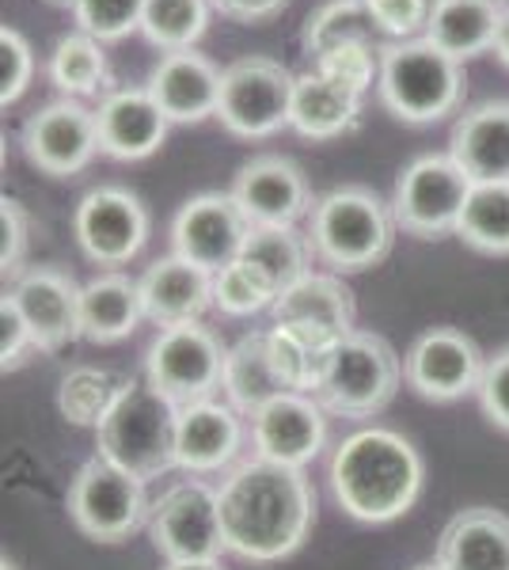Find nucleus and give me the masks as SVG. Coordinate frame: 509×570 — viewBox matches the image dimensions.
I'll list each match as a JSON object with an SVG mask.
<instances>
[{
  "label": "nucleus",
  "mask_w": 509,
  "mask_h": 570,
  "mask_svg": "<svg viewBox=\"0 0 509 570\" xmlns=\"http://www.w3.org/2000/svg\"><path fill=\"white\" fill-rule=\"evenodd\" d=\"M225 548L252 563H277L293 556L312 521H316V491L301 468L255 461L233 468L217 491Z\"/></svg>",
  "instance_id": "obj_1"
},
{
  "label": "nucleus",
  "mask_w": 509,
  "mask_h": 570,
  "mask_svg": "<svg viewBox=\"0 0 509 570\" xmlns=\"http://www.w3.org/2000/svg\"><path fill=\"white\" fill-rule=\"evenodd\" d=\"M331 491L350 518L384 525L422 494V456L395 430H358L331 456Z\"/></svg>",
  "instance_id": "obj_2"
},
{
  "label": "nucleus",
  "mask_w": 509,
  "mask_h": 570,
  "mask_svg": "<svg viewBox=\"0 0 509 570\" xmlns=\"http://www.w3.org/2000/svg\"><path fill=\"white\" fill-rule=\"evenodd\" d=\"M96 438L99 456L145 483L179 468V407L153 389L149 376H129L118 389Z\"/></svg>",
  "instance_id": "obj_3"
},
{
  "label": "nucleus",
  "mask_w": 509,
  "mask_h": 570,
  "mask_svg": "<svg viewBox=\"0 0 509 570\" xmlns=\"http://www.w3.org/2000/svg\"><path fill=\"white\" fill-rule=\"evenodd\" d=\"M464 66L430 39L388 42L381 50V104L400 122L430 126L464 104Z\"/></svg>",
  "instance_id": "obj_4"
},
{
  "label": "nucleus",
  "mask_w": 509,
  "mask_h": 570,
  "mask_svg": "<svg viewBox=\"0 0 509 570\" xmlns=\"http://www.w3.org/2000/svg\"><path fill=\"white\" fill-rule=\"evenodd\" d=\"M392 206L369 187H339L312 209V247L339 274H358L384 263L395 244Z\"/></svg>",
  "instance_id": "obj_5"
},
{
  "label": "nucleus",
  "mask_w": 509,
  "mask_h": 570,
  "mask_svg": "<svg viewBox=\"0 0 509 570\" xmlns=\"http://www.w3.org/2000/svg\"><path fill=\"white\" fill-rule=\"evenodd\" d=\"M400 381L403 365L388 338L373 331H350L327 357L316 400L339 419H373L395 400Z\"/></svg>",
  "instance_id": "obj_6"
},
{
  "label": "nucleus",
  "mask_w": 509,
  "mask_h": 570,
  "mask_svg": "<svg viewBox=\"0 0 509 570\" xmlns=\"http://www.w3.org/2000/svg\"><path fill=\"white\" fill-rule=\"evenodd\" d=\"M225 346L209 327L194 324H175L164 327L153 338L149 354H145V376L153 381V389L168 395L175 407H190V403L213 400V392L225 381Z\"/></svg>",
  "instance_id": "obj_7"
},
{
  "label": "nucleus",
  "mask_w": 509,
  "mask_h": 570,
  "mask_svg": "<svg viewBox=\"0 0 509 570\" xmlns=\"http://www.w3.org/2000/svg\"><path fill=\"white\" fill-rule=\"evenodd\" d=\"M69 513L85 537L118 544L149 521L153 502L145 494V480L110 464L107 456H91L69 487Z\"/></svg>",
  "instance_id": "obj_8"
},
{
  "label": "nucleus",
  "mask_w": 509,
  "mask_h": 570,
  "mask_svg": "<svg viewBox=\"0 0 509 570\" xmlns=\"http://www.w3.org/2000/svg\"><path fill=\"white\" fill-rule=\"evenodd\" d=\"M468 195H471L468 171L449 153L419 156V160L407 164L400 183H395V198H392L395 225L407 236H419V240L449 236L457 233Z\"/></svg>",
  "instance_id": "obj_9"
},
{
  "label": "nucleus",
  "mask_w": 509,
  "mask_h": 570,
  "mask_svg": "<svg viewBox=\"0 0 509 570\" xmlns=\"http://www.w3.org/2000/svg\"><path fill=\"white\" fill-rule=\"evenodd\" d=\"M293 72L271 58H239L221 69V104L217 118L228 134L258 141L290 126L293 107Z\"/></svg>",
  "instance_id": "obj_10"
},
{
  "label": "nucleus",
  "mask_w": 509,
  "mask_h": 570,
  "mask_svg": "<svg viewBox=\"0 0 509 570\" xmlns=\"http://www.w3.org/2000/svg\"><path fill=\"white\" fill-rule=\"evenodd\" d=\"M153 548L168 563H194V559H221L225 529H221L217 491L202 480H183L168 487L153 502L149 513Z\"/></svg>",
  "instance_id": "obj_11"
},
{
  "label": "nucleus",
  "mask_w": 509,
  "mask_h": 570,
  "mask_svg": "<svg viewBox=\"0 0 509 570\" xmlns=\"http://www.w3.org/2000/svg\"><path fill=\"white\" fill-rule=\"evenodd\" d=\"M72 233L91 263L123 266L149 240V214L126 187H96L80 198Z\"/></svg>",
  "instance_id": "obj_12"
},
{
  "label": "nucleus",
  "mask_w": 509,
  "mask_h": 570,
  "mask_svg": "<svg viewBox=\"0 0 509 570\" xmlns=\"http://www.w3.org/2000/svg\"><path fill=\"white\" fill-rule=\"evenodd\" d=\"M99 149V126L96 110H88L77 99H58L35 110L23 126V156L39 171L53 179L77 176L96 160Z\"/></svg>",
  "instance_id": "obj_13"
},
{
  "label": "nucleus",
  "mask_w": 509,
  "mask_h": 570,
  "mask_svg": "<svg viewBox=\"0 0 509 570\" xmlns=\"http://www.w3.org/2000/svg\"><path fill=\"white\" fill-rule=\"evenodd\" d=\"M487 357L457 327H433L403 357V381L411 384L422 400L452 403L464 400L468 392H479Z\"/></svg>",
  "instance_id": "obj_14"
},
{
  "label": "nucleus",
  "mask_w": 509,
  "mask_h": 570,
  "mask_svg": "<svg viewBox=\"0 0 509 570\" xmlns=\"http://www.w3.org/2000/svg\"><path fill=\"white\" fill-rule=\"evenodd\" d=\"M247 217L239 214L236 198L233 195H198L190 198L187 206L175 214V225H172V244H175V255L187 259L194 266L209 274H221L225 266H233L239 259L247 244Z\"/></svg>",
  "instance_id": "obj_15"
},
{
  "label": "nucleus",
  "mask_w": 509,
  "mask_h": 570,
  "mask_svg": "<svg viewBox=\"0 0 509 570\" xmlns=\"http://www.w3.org/2000/svg\"><path fill=\"white\" fill-rule=\"evenodd\" d=\"M239 214L247 217L252 228H282L297 225L304 214L316 209L312 187L304 171L290 156H255L236 171L233 190Z\"/></svg>",
  "instance_id": "obj_16"
},
{
  "label": "nucleus",
  "mask_w": 509,
  "mask_h": 570,
  "mask_svg": "<svg viewBox=\"0 0 509 570\" xmlns=\"http://www.w3.org/2000/svg\"><path fill=\"white\" fill-rule=\"evenodd\" d=\"M80 293H85V285L72 282V274L58 271V266H31L16 278L8 297L23 312L35 346L53 354L85 338V331H80Z\"/></svg>",
  "instance_id": "obj_17"
},
{
  "label": "nucleus",
  "mask_w": 509,
  "mask_h": 570,
  "mask_svg": "<svg viewBox=\"0 0 509 570\" xmlns=\"http://www.w3.org/2000/svg\"><path fill=\"white\" fill-rule=\"evenodd\" d=\"M252 441L263 461L304 468L316 461L323 441H327V419L316 395L285 392L252 415Z\"/></svg>",
  "instance_id": "obj_18"
},
{
  "label": "nucleus",
  "mask_w": 509,
  "mask_h": 570,
  "mask_svg": "<svg viewBox=\"0 0 509 570\" xmlns=\"http://www.w3.org/2000/svg\"><path fill=\"white\" fill-rule=\"evenodd\" d=\"M99 149L110 160H145L168 137V115L149 96V88H118L107 91L96 107Z\"/></svg>",
  "instance_id": "obj_19"
},
{
  "label": "nucleus",
  "mask_w": 509,
  "mask_h": 570,
  "mask_svg": "<svg viewBox=\"0 0 509 570\" xmlns=\"http://www.w3.org/2000/svg\"><path fill=\"white\" fill-rule=\"evenodd\" d=\"M149 96L160 104L168 122H202L217 115L221 104V69L206 53L179 50L164 53L149 72Z\"/></svg>",
  "instance_id": "obj_20"
},
{
  "label": "nucleus",
  "mask_w": 509,
  "mask_h": 570,
  "mask_svg": "<svg viewBox=\"0 0 509 570\" xmlns=\"http://www.w3.org/2000/svg\"><path fill=\"white\" fill-rule=\"evenodd\" d=\"M449 156L468 171L471 183H509V104L471 107L457 118L449 137Z\"/></svg>",
  "instance_id": "obj_21"
},
{
  "label": "nucleus",
  "mask_w": 509,
  "mask_h": 570,
  "mask_svg": "<svg viewBox=\"0 0 509 570\" xmlns=\"http://www.w3.org/2000/svg\"><path fill=\"white\" fill-rule=\"evenodd\" d=\"M141 305L145 316L160 327L194 324L213 305V274L179 255L156 259L141 274Z\"/></svg>",
  "instance_id": "obj_22"
},
{
  "label": "nucleus",
  "mask_w": 509,
  "mask_h": 570,
  "mask_svg": "<svg viewBox=\"0 0 509 570\" xmlns=\"http://www.w3.org/2000/svg\"><path fill=\"white\" fill-rule=\"evenodd\" d=\"M244 441V426H239V411L233 403L202 400L179 411V468L190 475L221 472L233 464Z\"/></svg>",
  "instance_id": "obj_23"
},
{
  "label": "nucleus",
  "mask_w": 509,
  "mask_h": 570,
  "mask_svg": "<svg viewBox=\"0 0 509 570\" xmlns=\"http://www.w3.org/2000/svg\"><path fill=\"white\" fill-rule=\"evenodd\" d=\"M274 324H293L304 331H316V335L342 343V338L354 331V293L342 285L335 274H316L301 278L297 285L282 293L274 301Z\"/></svg>",
  "instance_id": "obj_24"
},
{
  "label": "nucleus",
  "mask_w": 509,
  "mask_h": 570,
  "mask_svg": "<svg viewBox=\"0 0 509 570\" xmlns=\"http://www.w3.org/2000/svg\"><path fill=\"white\" fill-rule=\"evenodd\" d=\"M438 563L449 570H509V518L490 505L457 513L438 540Z\"/></svg>",
  "instance_id": "obj_25"
},
{
  "label": "nucleus",
  "mask_w": 509,
  "mask_h": 570,
  "mask_svg": "<svg viewBox=\"0 0 509 570\" xmlns=\"http://www.w3.org/2000/svg\"><path fill=\"white\" fill-rule=\"evenodd\" d=\"M502 16L506 8L498 0H441L425 23L422 39H430L438 50H446L449 58L464 66L479 53L495 50Z\"/></svg>",
  "instance_id": "obj_26"
},
{
  "label": "nucleus",
  "mask_w": 509,
  "mask_h": 570,
  "mask_svg": "<svg viewBox=\"0 0 509 570\" xmlns=\"http://www.w3.org/2000/svg\"><path fill=\"white\" fill-rule=\"evenodd\" d=\"M361 96L350 88L327 80L323 72L309 69L293 80V107H290V130H297L309 141H331L346 134L358 122Z\"/></svg>",
  "instance_id": "obj_27"
},
{
  "label": "nucleus",
  "mask_w": 509,
  "mask_h": 570,
  "mask_svg": "<svg viewBox=\"0 0 509 570\" xmlns=\"http://www.w3.org/2000/svg\"><path fill=\"white\" fill-rule=\"evenodd\" d=\"M141 316V282L118 271L91 278L80 293V331L88 343H118V338L134 335Z\"/></svg>",
  "instance_id": "obj_28"
},
{
  "label": "nucleus",
  "mask_w": 509,
  "mask_h": 570,
  "mask_svg": "<svg viewBox=\"0 0 509 570\" xmlns=\"http://www.w3.org/2000/svg\"><path fill=\"white\" fill-rule=\"evenodd\" d=\"M221 389H225L228 403L247 419L258 415V411H263L266 403H274L277 395L290 392L274 370L271 335H266V331L244 335L233 351L225 354V381H221Z\"/></svg>",
  "instance_id": "obj_29"
},
{
  "label": "nucleus",
  "mask_w": 509,
  "mask_h": 570,
  "mask_svg": "<svg viewBox=\"0 0 509 570\" xmlns=\"http://www.w3.org/2000/svg\"><path fill=\"white\" fill-rule=\"evenodd\" d=\"M312 255H316L312 236L297 233L293 225H282V228H252L239 259L252 263L258 274H266L277 293H285L290 285H297L301 278L312 274Z\"/></svg>",
  "instance_id": "obj_30"
},
{
  "label": "nucleus",
  "mask_w": 509,
  "mask_h": 570,
  "mask_svg": "<svg viewBox=\"0 0 509 570\" xmlns=\"http://www.w3.org/2000/svg\"><path fill=\"white\" fill-rule=\"evenodd\" d=\"M271 354H274V370L282 376V384L290 392L316 395L323 370H327V357L339 343L316 335V331H304L293 324H274L271 331Z\"/></svg>",
  "instance_id": "obj_31"
},
{
  "label": "nucleus",
  "mask_w": 509,
  "mask_h": 570,
  "mask_svg": "<svg viewBox=\"0 0 509 570\" xmlns=\"http://www.w3.org/2000/svg\"><path fill=\"white\" fill-rule=\"evenodd\" d=\"M301 42L312 58H323V53L339 50V46H354V42L381 46V27L369 16L365 0H327V4H320L316 12L304 20Z\"/></svg>",
  "instance_id": "obj_32"
},
{
  "label": "nucleus",
  "mask_w": 509,
  "mask_h": 570,
  "mask_svg": "<svg viewBox=\"0 0 509 570\" xmlns=\"http://www.w3.org/2000/svg\"><path fill=\"white\" fill-rule=\"evenodd\" d=\"M457 236L483 255H509V183H471Z\"/></svg>",
  "instance_id": "obj_33"
},
{
  "label": "nucleus",
  "mask_w": 509,
  "mask_h": 570,
  "mask_svg": "<svg viewBox=\"0 0 509 570\" xmlns=\"http://www.w3.org/2000/svg\"><path fill=\"white\" fill-rule=\"evenodd\" d=\"M50 80L65 99L96 96V91L107 85L104 42H96L85 31L58 39V46H53V53H50Z\"/></svg>",
  "instance_id": "obj_34"
},
{
  "label": "nucleus",
  "mask_w": 509,
  "mask_h": 570,
  "mask_svg": "<svg viewBox=\"0 0 509 570\" xmlns=\"http://www.w3.org/2000/svg\"><path fill=\"white\" fill-rule=\"evenodd\" d=\"M209 27V0H145L141 35L156 50L179 53L194 50V42Z\"/></svg>",
  "instance_id": "obj_35"
},
{
  "label": "nucleus",
  "mask_w": 509,
  "mask_h": 570,
  "mask_svg": "<svg viewBox=\"0 0 509 570\" xmlns=\"http://www.w3.org/2000/svg\"><path fill=\"white\" fill-rule=\"evenodd\" d=\"M118 389L123 384H115V376L104 370H72L61 376L58 407L72 426H99L107 419Z\"/></svg>",
  "instance_id": "obj_36"
},
{
  "label": "nucleus",
  "mask_w": 509,
  "mask_h": 570,
  "mask_svg": "<svg viewBox=\"0 0 509 570\" xmlns=\"http://www.w3.org/2000/svg\"><path fill=\"white\" fill-rule=\"evenodd\" d=\"M277 297L282 293L274 289V282L244 259H236L221 274H213V305L228 312V316H252V312L274 308Z\"/></svg>",
  "instance_id": "obj_37"
},
{
  "label": "nucleus",
  "mask_w": 509,
  "mask_h": 570,
  "mask_svg": "<svg viewBox=\"0 0 509 570\" xmlns=\"http://www.w3.org/2000/svg\"><path fill=\"white\" fill-rule=\"evenodd\" d=\"M312 69L323 72L327 80H335V85L358 91V96H365L369 85H376V80H381V46H365V42L339 46V50L316 58V66H312Z\"/></svg>",
  "instance_id": "obj_38"
},
{
  "label": "nucleus",
  "mask_w": 509,
  "mask_h": 570,
  "mask_svg": "<svg viewBox=\"0 0 509 570\" xmlns=\"http://www.w3.org/2000/svg\"><path fill=\"white\" fill-rule=\"evenodd\" d=\"M72 12H77L80 31L96 42H118L141 27L145 0H80Z\"/></svg>",
  "instance_id": "obj_39"
},
{
  "label": "nucleus",
  "mask_w": 509,
  "mask_h": 570,
  "mask_svg": "<svg viewBox=\"0 0 509 570\" xmlns=\"http://www.w3.org/2000/svg\"><path fill=\"white\" fill-rule=\"evenodd\" d=\"M35 77V53L31 42L16 27L0 31V104H16Z\"/></svg>",
  "instance_id": "obj_40"
},
{
  "label": "nucleus",
  "mask_w": 509,
  "mask_h": 570,
  "mask_svg": "<svg viewBox=\"0 0 509 570\" xmlns=\"http://www.w3.org/2000/svg\"><path fill=\"white\" fill-rule=\"evenodd\" d=\"M369 16L376 20L381 27V35L388 39H414L419 31H425V23H430V8H425V0H365Z\"/></svg>",
  "instance_id": "obj_41"
},
{
  "label": "nucleus",
  "mask_w": 509,
  "mask_h": 570,
  "mask_svg": "<svg viewBox=\"0 0 509 570\" xmlns=\"http://www.w3.org/2000/svg\"><path fill=\"white\" fill-rule=\"evenodd\" d=\"M476 395H479L483 415L509 434V346L498 351L495 357H487V370H483V381H479Z\"/></svg>",
  "instance_id": "obj_42"
},
{
  "label": "nucleus",
  "mask_w": 509,
  "mask_h": 570,
  "mask_svg": "<svg viewBox=\"0 0 509 570\" xmlns=\"http://www.w3.org/2000/svg\"><path fill=\"white\" fill-rule=\"evenodd\" d=\"M31 351H39L31 327H27L23 312L16 308V301L4 293V297H0V362H4V373L20 370Z\"/></svg>",
  "instance_id": "obj_43"
},
{
  "label": "nucleus",
  "mask_w": 509,
  "mask_h": 570,
  "mask_svg": "<svg viewBox=\"0 0 509 570\" xmlns=\"http://www.w3.org/2000/svg\"><path fill=\"white\" fill-rule=\"evenodd\" d=\"M27 233H31V225H27V214L23 206L16 198H4L0 202V266H4V278L8 274H16L20 278V263L27 255Z\"/></svg>",
  "instance_id": "obj_44"
},
{
  "label": "nucleus",
  "mask_w": 509,
  "mask_h": 570,
  "mask_svg": "<svg viewBox=\"0 0 509 570\" xmlns=\"http://www.w3.org/2000/svg\"><path fill=\"white\" fill-rule=\"evenodd\" d=\"M209 4L236 23H263V20H271V16L282 12L290 0H209Z\"/></svg>",
  "instance_id": "obj_45"
},
{
  "label": "nucleus",
  "mask_w": 509,
  "mask_h": 570,
  "mask_svg": "<svg viewBox=\"0 0 509 570\" xmlns=\"http://www.w3.org/2000/svg\"><path fill=\"white\" fill-rule=\"evenodd\" d=\"M495 53H498V61H502V66L509 69V8H506V16H502V27H498Z\"/></svg>",
  "instance_id": "obj_46"
},
{
  "label": "nucleus",
  "mask_w": 509,
  "mask_h": 570,
  "mask_svg": "<svg viewBox=\"0 0 509 570\" xmlns=\"http://www.w3.org/2000/svg\"><path fill=\"white\" fill-rule=\"evenodd\" d=\"M164 570H225L221 559H194V563H168Z\"/></svg>",
  "instance_id": "obj_47"
},
{
  "label": "nucleus",
  "mask_w": 509,
  "mask_h": 570,
  "mask_svg": "<svg viewBox=\"0 0 509 570\" xmlns=\"http://www.w3.org/2000/svg\"><path fill=\"white\" fill-rule=\"evenodd\" d=\"M414 570H449L446 563H422V567H414Z\"/></svg>",
  "instance_id": "obj_48"
},
{
  "label": "nucleus",
  "mask_w": 509,
  "mask_h": 570,
  "mask_svg": "<svg viewBox=\"0 0 509 570\" xmlns=\"http://www.w3.org/2000/svg\"><path fill=\"white\" fill-rule=\"evenodd\" d=\"M0 570H20V567H16V563H12V559H8V556H4V559H0Z\"/></svg>",
  "instance_id": "obj_49"
},
{
  "label": "nucleus",
  "mask_w": 509,
  "mask_h": 570,
  "mask_svg": "<svg viewBox=\"0 0 509 570\" xmlns=\"http://www.w3.org/2000/svg\"><path fill=\"white\" fill-rule=\"evenodd\" d=\"M50 4H65V8H77L80 0H50Z\"/></svg>",
  "instance_id": "obj_50"
},
{
  "label": "nucleus",
  "mask_w": 509,
  "mask_h": 570,
  "mask_svg": "<svg viewBox=\"0 0 509 570\" xmlns=\"http://www.w3.org/2000/svg\"><path fill=\"white\" fill-rule=\"evenodd\" d=\"M441 4V0H425V8H430V16H433V8H438Z\"/></svg>",
  "instance_id": "obj_51"
}]
</instances>
